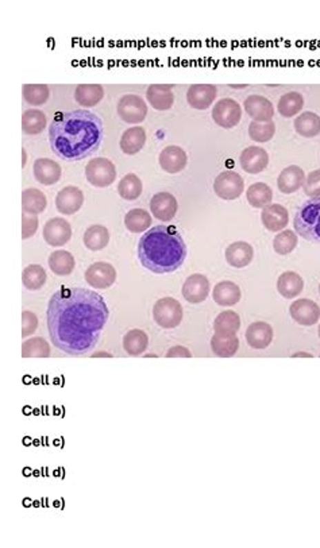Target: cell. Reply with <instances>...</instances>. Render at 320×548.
<instances>
[{"instance_id":"obj_36","label":"cell","mask_w":320,"mask_h":548,"mask_svg":"<svg viewBox=\"0 0 320 548\" xmlns=\"http://www.w3.org/2000/svg\"><path fill=\"white\" fill-rule=\"evenodd\" d=\"M239 328H241L239 315L231 309L221 312L214 322V331L217 334L235 335L239 331Z\"/></svg>"},{"instance_id":"obj_20","label":"cell","mask_w":320,"mask_h":548,"mask_svg":"<svg viewBox=\"0 0 320 548\" xmlns=\"http://www.w3.org/2000/svg\"><path fill=\"white\" fill-rule=\"evenodd\" d=\"M306 177L307 176L300 166L290 165L280 173L277 179V187L283 194H294L296 191L303 188Z\"/></svg>"},{"instance_id":"obj_30","label":"cell","mask_w":320,"mask_h":548,"mask_svg":"<svg viewBox=\"0 0 320 548\" xmlns=\"http://www.w3.org/2000/svg\"><path fill=\"white\" fill-rule=\"evenodd\" d=\"M293 126L299 135L304 138H314L320 134V116L311 111L303 112L294 119Z\"/></svg>"},{"instance_id":"obj_41","label":"cell","mask_w":320,"mask_h":548,"mask_svg":"<svg viewBox=\"0 0 320 548\" xmlns=\"http://www.w3.org/2000/svg\"><path fill=\"white\" fill-rule=\"evenodd\" d=\"M118 192L121 194V197L125 200H128V201L137 200L142 194L141 179L134 173H128L119 181Z\"/></svg>"},{"instance_id":"obj_24","label":"cell","mask_w":320,"mask_h":548,"mask_svg":"<svg viewBox=\"0 0 320 548\" xmlns=\"http://www.w3.org/2000/svg\"><path fill=\"white\" fill-rule=\"evenodd\" d=\"M253 257H254V250L252 245L243 241L234 242L226 249L227 263L237 269L246 267L253 261Z\"/></svg>"},{"instance_id":"obj_13","label":"cell","mask_w":320,"mask_h":548,"mask_svg":"<svg viewBox=\"0 0 320 548\" xmlns=\"http://www.w3.org/2000/svg\"><path fill=\"white\" fill-rule=\"evenodd\" d=\"M210 290L211 287L208 278L203 274L196 273L186 280L183 285V296L188 303L199 304L208 297Z\"/></svg>"},{"instance_id":"obj_26","label":"cell","mask_w":320,"mask_h":548,"mask_svg":"<svg viewBox=\"0 0 320 548\" xmlns=\"http://www.w3.org/2000/svg\"><path fill=\"white\" fill-rule=\"evenodd\" d=\"M145 143H146V131L139 126L126 130L121 138V149L128 156H134L138 152H141Z\"/></svg>"},{"instance_id":"obj_1","label":"cell","mask_w":320,"mask_h":548,"mask_svg":"<svg viewBox=\"0 0 320 548\" xmlns=\"http://www.w3.org/2000/svg\"><path fill=\"white\" fill-rule=\"evenodd\" d=\"M108 316L107 304L97 292L86 288L59 290L52 296L46 312L52 343L65 354H87L97 346Z\"/></svg>"},{"instance_id":"obj_29","label":"cell","mask_w":320,"mask_h":548,"mask_svg":"<svg viewBox=\"0 0 320 548\" xmlns=\"http://www.w3.org/2000/svg\"><path fill=\"white\" fill-rule=\"evenodd\" d=\"M304 288V281L296 272H286L277 280V290L286 298H294Z\"/></svg>"},{"instance_id":"obj_23","label":"cell","mask_w":320,"mask_h":548,"mask_svg":"<svg viewBox=\"0 0 320 548\" xmlns=\"http://www.w3.org/2000/svg\"><path fill=\"white\" fill-rule=\"evenodd\" d=\"M63 174L61 166L53 160L39 159L34 162V177L43 185H53L60 181Z\"/></svg>"},{"instance_id":"obj_38","label":"cell","mask_w":320,"mask_h":548,"mask_svg":"<svg viewBox=\"0 0 320 548\" xmlns=\"http://www.w3.org/2000/svg\"><path fill=\"white\" fill-rule=\"evenodd\" d=\"M303 105H304L303 95L292 91L280 97L277 104V111L284 118H292L303 110Z\"/></svg>"},{"instance_id":"obj_50","label":"cell","mask_w":320,"mask_h":548,"mask_svg":"<svg viewBox=\"0 0 320 548\" xmlns=\"http://www.w3.org/2000/svg\"><path fill=\"white\" fill-rule=\"evenodd\" d=\"M166 358H191L192 354L190 353V350L187 349V347H183V346H174V347H172L166 355H165Z\"/></svg>"},{"instance_id":"obj_15","label":"cell","mask_w":320,"mask_h":548,"mask_svg":"<svg viewBox=\"0 0 320 548\" xmlns=\"http://www.w3.org/2000/svg\"><path fill=\"white\" fill-rule=\"evenodd\" d=\"M245 111L254 122H270L274 116V107L272 101L261 95L246 97Z\"/></svg>"},{"instance_id":"obj_51","label":"cell","mask_w":320,"mask_h":548,"mask_svg":"<svg viewBox=\"0 0 320 548\" xmlns=\"http://www.w3.org/2000/svg\"><path fill=\"white\" fill-rule=\"evenodd\" d=\"M94 356H95V358H97V356H107V358H111L112 355L108 354V353H103V352H100V353H94V354H92V358H94Z\"/></svg>"},{"instance_id":"obj_3","label":"cell","mask_w":320,"mask_h":548,"mask_svg":"<svg viewBox=\"0 0 320 548\" xmlns=\"http://www.w3.org/2000/svg\"><path fill=\"white\" fill-rule=\"evenodd\" d=\"M138 258L145 269L156 274H168L184 263L187 245L173 227H153L139 239Z\"/></svg>"},{"instance_id":"obj_53","label":"cell","mask_w":320,"mask_h":548,"mask_svg":"<svg viewBox=\"0 0 320 548\" xmlns=\"http://www.w3.org/2000/svg\"><path fill=\"white\" fill-rule=\"evenodd\" d=\"M22 153H23V166H25V163H26V150H23Z\"/></svg>"},{"instance_id":"obj_21","label":"cell","mask_w":320,"mask_h":548,"mask_svg":"<svg viewBox=\"0 0 320 548\" xmlns=\"http://www.w3.org/2000/svg\"><path fill=\"white\" fill-rule=\"evenodd\" d=\"M248 345L254 350L266 349L273 341V328L265 322H256L246 329Z\"/></svg>"},{"instance_id":"obj_47","label":"cell","mask_w":320,"mask_h":548,"mask_svg":"<svg viewBox=\"0 0 320 548\" xmlns=\"http://www.w3.org/2000/svg\"><path fill=\"white\" fill-rule=\"evenodd\" d=\"M304 194L308 197H320V169L311 172L306 177V183L303 185Z\"/></svg>"},{"instance_id":"obj_56","label":"cell","mask_w":320,"mask_h":548,"mask_svg":"<svg viewBox=\"0 0 320 548\" xmlns=\"http://www.w3.org/2000/svg\"><path fill=\"white\" fill-rule=\"evenodd\" d=\"M319 293H320V285H319Z\"/></svg>"},{"instance_id":"obj_37","label":"cell","mask_w":320,"mask_h":548,"mask_svg":"<svg viewBox=\"0 0 320 548\" xmlns=\"http://www.w3.org/2000/svg\"><path fill=\"white\" fill-rule=\"evenodd\" d=\"M248 201L254 208H265L273 200V191L269 185L263 183H256L249 187L246 192Z\"/></svg>"},{"instance_id":"obj_45","label":"cell","mask_w":320,"mask_h":548,"mask_svg":"<svg viewBox=\"0 0 320 548\" xmlns=\"http://www.w3.org/2000/svg\"><path fill=\"white\" fill-rule=\"evenodd\" d=\"M297 246V234L294 231L286 230L276 235L273 239V249L280 256H288Z\"/></svg>"},{"instance_id":"obj_14","label":"cell","mask_w":320,"mask_h":548,"mask_svg":"<svg viewBox=\"0 0 320 548\" xmlns=\"http://www.w3.org/2000/svg\"><path fill=\"white\" fill-rule=\"evenodd\" d=\"M179 210V203L176 197L169 192L156 194L150 200V211L152 214L163 222L172 221Z\"/></svg>"},{"instance_id":"obj_11","label":"cell","mask_w":320,"mask_h":548,"mask_svg":"<svg viewBox=\"0 0 320 548\" xmlns=\"http://www.w3.org/2000/svg\"><path fill=\"white\" fill-rule=\"evenodd\" d=\"M292 319L301 325H314L319 322L320 307L310 298H299L289 308Z\"/></svg>"},{"instance_id":"obj_7","label":"cell","mask_w":320,"mask_h":548,"mask_svg":"<svg viewBox=\"0 0 320 548\" xmlns=\"http://www.w3.org/2000/svg\"><path fill=\"white\" fill-rule=\"evenodd\" d=\"M121 119L130 125L142 123L148 115V104L138 95H125L121 97L117 107Z\"/></svg>"},{"instance_id":"obj_8","label":"cell","mask_w":320,"mask_h":548,"mask_svg":"<svg viewBox=\"0 0 320 548\" xmlns=\"http://www.w3.org/2000/svg\"><path fill=\"white\" fill-rule=\"evenodd\" d=\"M242 118V108L239 103L234 99L226 97L217 101L212 108V119L214 122L223 128V129H232L235 128Z\"/></svg>"},{"instance_id":"obj_5","label":"cell","mask_w":320,"mask_h":548,"mask_svg":"<svg viewBox=\"0 0 320 548\" xmlns=\"http://www.w3.org/2000/svg\"><path fill=\"white\" fill-rule=\"evenodd\" d=\"M153 318L162 328H176L183 321V307L176 298L163 297L154 304Z\"/></svg>"},{"instance_id":"obj_48","label":"cell","mask_w":320,"mask_h":548,"mask_svg":"<svg viewBox=\"0 0 320 548\" xmlns=\"http://www.w3.org/2000/svg\"><path fill=\"white\" fill-rule=\"evenodd\" d=\"M38 230V215L25 214L22 215V238L29 239Z\"/></svg>"},{"instance_id":"obj_54","label":"cell","mask_w":320,"mask_h":548,"mask_svg":"<svg viewBox=\"0 0 320 548\" xmlns=\"http://www.w3.org/2000/svg\"><path fill=\"white\" fill-rule=\"evenodd\" d=\"M230 87H232V88H245L246 85H230Z\"/></svg>"},{"instance_id":"obj_32","label":"cell","mask_w":320,"mask_h":548,"mask_svg":"<svg viewBox=\"0 0 320 548\" xmlns=\"http://www.w3.org/2000/svg\"><path fill=\"white\" fill-rule=\"evenodd\" d=\"M46 196L42 191L29 188L22 192V211L30 215H39L46 208Z\"/></svg>"},{"instance_id":"obj_9","label":"cell","mask_w":320,"mask_h":548,"mask_svg":"<svg viewBox=\"0 0 320 548\" xmlns=\"http://www.w3.org/2000/svg\"><path fill=\"white\" fill-rule=\"evenodd\" d=\"M243 179L232 170L222 172L214 181V191L223 200H235L243 194Z\"/></svg>"},{"instance_id":"obj_55","label":"cell","mask_w":320,"mask_h":548,"mask_svg":"<svg viewBox=\"0 0 320 548\" xmlns=\"http://www.w3.org/2000/svg\"><path fill=\"white\" fill-rule=\"evenodd\" d=\"M318 334H319V338H320V325H319V331H318Z\"/></svg>"},{"instance_id":"obj_25","label":"cell","mask_w":320,"mask_h":548,"mask_svg":"<svg viewBox=\"0 0 320 548\" xmlns=\"http://www.w3.org/2000/svg\"><path fill=\"white\" fill-rule=\"evenodd\" d=\"M146 97L149 104L159 110V111H168L172 108L174 103V95L172 92V87L163 84H152L146 91Z\"/></svg>"},{"instance_id":"obj_43","label":"cell","mask_w":320,"mask_h":548,"mask_svg":"<svg viewBox=\"0 0 320 548\" xmlns=\"http://www.w3.org/2000/svg\"><path fill=\"white\" fill-rule=\"evenodd\" d=\"M22 94L29 104L37 107L45 104L50 97V91L46 84H25L22 87Z\"/></svg>"},{"instance_id":"obj_39","label":"cell","mask_w":320,"mask_h":548,"mask_svg":"<svg viewBox=\"0 0 320 548\" xmlns=\"http://www.w3.org/2000/svg\"><path fill=\"white\" fill-rule=\"evenodd\" d=\"M125 226L131 232H143L152 226V216L148 211L141 208L130 210L125 216Z\"/></svg>"},{"instance_id":"obj_46","label":"cell","mask_w":320,"mask_h":548,"mask_svg":"<svg viewBox=\"0 0 320 548\" xmlns=\"http://www.w3.org/2000/svg\"><path fill=\"white\" fill-rule=\"evenodd\" d=\"M276 134V125L273 121L270 122H252L249 126V135L253 141L258 143H265L270 141Z\"/></svg>"},{"instance_id":"obj_49","label":"cell","mask_w":320,"mask_h":548,"mask_svg":"<svg viewBox=\"0 0 320 548\" xmlns=\"http://www.w3.org/2000/svg\"><path fill=\"white\" fill-rule=\"evenodd\" d=\"M38 327V318L30 312V311H23L22 314V336L28 338L35 332Z\"/></svg>"},{"instance_id":"obj_27","label":"cell","mask_w":320,"mask_h":548,"mask_svg":"<svg viewBox=\"0 0 320 548\" xmlns=\"http://www.w3.org/2000/svg\"><path fill=\"white\" fill-rule=\"evenodd\" d=\"M241 290L232 281H222L212 290L214 301L222 307H232L241 300Z\"/></svg>"},{"instance_id":"obj_44","label":"cell","mask_w":320,"mask_h":548,"mask_svg":"<svg viewBox=\"0 0 320 548\" xmlns=\"http://www.w3.org/2000/svg\"><path fill=\"white\" fill-rule=\"evenodd\" d=\"M23 358H48L50 356V346L43 338H32L22 345Z\"/></svg>"},{"instance_id":"obj_52","label":"cell","mask_w":320,"mask_h":548,"mask_svg":"<svg viewBox=\"0 0 320 548\" xmlns=\"http://www.w3.org/2000/svg\"><path fill=\"white\" fill-rule=\"evenodd\" d=\"M293 356H308V358H312V355L306 354V353H297V354H293Z\"/></svg>"},{"instance_id":"obj_31","label":"cell","mask_w":320,"mask_h":548,"mask_svg":"<svg viewBox=\"0 0 320 548\" xmlns=\"http://www.w3.org/2000/svg\"><path fill=\"white\" fill-rule=\"evenodd\" d=\"M104 97V88L100 84H80L76 87L74 100L83 107H94Z\"/></svg>"},{"instance_id":"obj_19","label":"cell","mask_w":320,"mask_h":548,"mask_svg":"<svg viewBox=\"0 0 320 548\" xmlns=\"http://www.w3.org/2000/svg\"><path fill=\"white\" fill-rule=\"evenodd\" d=\"M269 165V156L265 149L259 146H249L241 154V166L250 174L261 173Z\"/></svg>"},{"instance_id":"obj_42","label":"cell","mask_w":320,"mask_h":548,"mask_svg":"<svg viewBox=\"0 0 320 548\" xmlns=\"http://www.w3.org/2000/svg\"><path fill=\"white\" fill-rule=\"evenodd\" d=\"M22 283L26 290H41L46 283L45 269L41 265H29L22 273Z\"/></svg>"},{"instance_id":"obj_35","label":"cell","mask_w":320,"mask_h":548,"mask_svg":"<svg viewBox=\"0 0 320 548\" xmlns=\"http://www.w3.org/2000/svg\"><path fill=\"white\" fill-rule=\"evenodd\" d=\"M49 266L57 276H69L74 270V258L66 250H57L50 254Z\"/></svg>"},{"instance_id":"obj_22","label":"cell","mask_w":320,"mask_h":548,"mask_svg":"<svg viewBox=\"0 0 320 548\" xmlns=\"http://www.w3.org/2000/svg\"><path fill=\"white\" fill-rule=\"evenodd\" d=\"M160 166L168 173L176 174L187 166V153L179 146H168L160 153Z\"/></svg>"},{"instance_id":"obj_28","label":"cell","mask_w":320,"mask_h":548,"mask_svg":"<svg viewBox=\"0 0 320 548\" xmlns=\"http://www.w3.org/2000/svg\"><path fill=\"white\" fill-rule=\"evenodd\" d=\"M211 349L214 354L221 358H230L237 354L239 350V339L237 335H227V334H217L211 339Z\"/></svg>"},{"instance_id":"obj_40","label":"cell","mask_w":320,"mask_h":548,"mask_svg":"<svg viewBox=\"0 0 320 548\" xmlns=\"http://www.w3.org/2000/svg\"><path fill=\"white\" fill-rule=\"evenodd\" d=\"M46 115L39 110H28L22 115V129L28 135L41 134L46 128Z\"/></svg>"},{"instance_id":"obj_33","label":"cell","mask_w":320,"mask_h":548,"mask_svg":"<svg viewBox=\"0 0 320 548\" xmlns=\"http://www.w3.org/2000/svg\"><path fill=\"white\" fill-rule=\"evenodd\" d=\"M148 345L149 338L142 329H131L123 338V349L128 355L132 356L143 354L148 349Z\"/></svg>"},{"instance_id":"obj_2","label":"cell","mask_w":320,"mask_h":548,"mask_svg":"<svg viewBox=\"0 0 320 548\" xmlns=\"http://www.w3.org/2000/svg\"><path fill=\"white\" fill-rule=\"evenodd\" d=\"M103 122L97 114L87 110L59 112L49 129V142L60 159L80 161L94 153L101 145Z\"/></svg>"},{"instance_id":"obj_10","label":"cell","mask_w":320,"mask_h":548,"mask_svg":"<svg viewBox=\"0 0 320 548\" xmlns=\"http://www.w3.org/2000/svg\"><path fill=\"white\" fill-rule=\"evenodd\" d=\"M86 281L95 290H108L117 281V270L111 263L97 262L86 270Z\"/></svg>"},{"instance_id":"obj_12","label":"cell","mask_w":320,"mask_h":548,"mask_svg":"<svg viewBox=\"0 0 320 548\" xmlns=\"http://www.w3.org/2000/svg\"><path fill=\"white\" fill-rule=\"evenodd\" d=\"M43 239L53 247L66 245L72 238V227L63 218H53L43 227Z\"/></svg>"},{"instance_id":"obj_18","label":"cell","mask_w":320,"mask_h":548,"mask_svg":"<svg viewBox=\"0 0 320 548\" xmlns=\"http://www.w3.org/2000/svg\"><path fill=\"white\" fill-rule=\"evenodd\" d=\"M84 204V194L77 187H65L56 197L57 211L64 215H73L80 211Z\"/></svg>"},{"instance_id":"obj_17","label":"cell","mask_w":320,"mask_h":548,"mask_svg":"<svg viewBox=\"0 0 320 548\" xmlns=\"http://www.w3.org/2000/svg\"><path fill=\"white\" fill-rule=\"evenodd\" d=\"M261 221L268 231H283L288 226V210L281 204H269L262 210Z\"/></svg>"},{"instance_id":"obj_34","label":"cell","mask_w":320,"mask_h":548,"mask_svg":"<svg viewBox=\"0 0 320 548\" xmlns=\"http://www.w3.org/2000/svg\"><path fill=\"white\" fill-rule=\"evenodd\" d=\"M110 242V232L104 226L95 225L84 232V245L92 252L103 250Z\"/></svg>"},{"instance_id":"obj_6","label":"cell","mask_w":320,"mask_h":548,"mask_svg":"<svg viewBox=\"0 0 320 548\" xmlns=\"http://www.w3.org/2000/svg\"><path fill=\"white\" fill-rule=\"evenodd\" d=\"M86 177L91 185L97 188H106L115 181L117 168L110 160L97 157L87 163Z\"/></svg>"},{"instance_id":"obj_4","label":"cell","mask_w":320,"mask_h":548,"mask_svg":"<svg viewBox=\"0 0 320 548\" xmlns=\"http://www.w3.org/2000/svg\"><path fill=\"white\" fill-rule=\"evenodd\" d=\"M293 226L304 239L320 243V197H312L301 204L294 215Z\"/></svg>"},{"instance_id":"obj_16","label":"cell","mask_w":320,"mask_h":548,"mask_svg":"<svg viewBox=\"0 0 320 548\" xmlns=\"http://www.w3.org/2000/svg\"><path fill=\"white\" fill-rule=\"evenodd\" d=\"M218 90L212 84H193L187 91V101L194 110H207L217 99Z\"/></svg>"}]
</instances>
